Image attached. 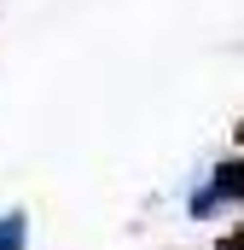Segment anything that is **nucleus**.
Returning <instances> with one entry per match:
<instances>
[{
  "label": "nucleus",
  "instance_id": "obj_1",
  "mask_svg": "<svg viewBox=\"0 0 244 250\" xmlns=\"http://www.w3.org/2000/svg\"><path fill=\"white\" fill-rule=\"evenodd\" d=\"M215 198H244V163H227V169L215 175V187L203 192V198H192V209H209Z\"/></svg>",
  "mask_w": 244,
  "mask_h": 250
},
{
  "label": "nucleus",
  "instance_id": "obj_2",
  "mask_svg": "<svg viewBox=\"0 0 244 250\" xmlns=\"http://www.w3.org/2000/svg\"><path fill=\"white\" fill-rule=\"evenodd\" d=\"M0 250H23V215H0Z\"/></svg>",
  "mask_w": 244,
  "mask_h": 250
},
{
  "label": "nucleus",
  "instance_id": "obj_3",
  "mask_svg": "<svg viewBox=\"0 0 244 250\" xmlns=\"http://www.w3.org/2000/svg\"><path fill=\"white\" fill-rule=\"evenodd\" d=\"M221 250H244V227H239V233H227V239H221Z\"/></svg>",
  "mask_w": 244,
  "mask_h": 250
}]
</instances>
